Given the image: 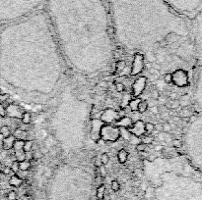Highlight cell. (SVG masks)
<instances>
[{
  "label": "cell",
  "instance_id": "34",
  "mask_svg": "<svg viewBox=\"0 0 202 200\" xmlns=\"http://www.w3.org/2000/svg\"><path fill=\"white\" fill-rule=\"evenodd\" d=\"M164 82H166V84H172V73H167V74L164 76Z\"/></svg>",
  "mask_w": 202,
  "mask_h": 200
},
{
  "label": "cell",
  "instance_id": "49",
  "mask_svg": "<svg viewBox=\"0 0 202 200\" xmlns=\"http://www.w3.org/2000/svg\"><path fill=\"white\" fill-rule=\"evenodd\" d=\"M152 66H153V68L156 70H159V71L162 70V65L161 64H158V63H152Z\"/></svg>",
  "mask_w": 202,
  "mask_h": 200
},
{
  "label": "cell",
  "instance_id": "11",
  "mask_svg": "<svg viewBox=\"0 0 202 200\" xmlns=\"http://www.w3.org/2000/svg\"><path fill=\"white\" fill-rule=\"evenodd\" d=\"M146 82H147V78L142 76L133 82L132 88H131V95L133 97H138L140 94L143 93L146 87Z\"/></svg>",
  "mask_w": 202,
  "mask_h": 200
},
{
  "label": "cell",
  "instance_id": "1",
  "mask_svg": "<svg viewBox=\"0 0 202 200\" xmlns=\"http://www.w3.org/2000/svg\"><path fill=\"white\" fill-rule=\"evenodd\" d=\"M109 3L113 35L126 50L142 53L150 63L156 62L159 52L179 56L189 66L196 61L190 21L166 0H109Z\"/></svg>",
  "mask_w": 202,
  "mask_h": 200
},
{
  "label": "cell",
  "instance_id": "10",
  "mask_svg": "<svg viewBox=\"0 0 202 200\" xmlns=\"http://www.w3.org/2000/svg\"><path fill=\"white\" fill-rule=\"evenodd\" d=\"M172 82L177 86H184L187 84L188 78H187V72L186 70L183 69H177L175 70L174 73L172 74Z\"/></svg>",
  "mask_w": 202,
  "mask_h": 200
},
{
  "label": "cell",
  "instance_id": "54",
  "mask_svg": "<svg viewBox=\"0 0 202 200\" xmlns=\"http://www.w3.org/2000/svg\"><path fill=\"white\" fill-rule=\"evenodd\" d=\"M163 148H164V147H163L162 145H157V146L155 147V150H156V151H161V150L163 149Z\"/></svg>",
  "mask_w": 202,
  "mask_h": 200
},
{
  "label": "cell",
  "instance_id": "12",
  "mask_svg": "<svg viewBox=\"0 0 202 200\" xmlns=\"http://www.w3.org/2000/svg\"><path fill=\"white\" fill-rule=\"evenodd\" d=\"M119 113L116 112L113 109H106L102 113L101 120L104 124H109V125H113L118 120Z\"/></svg>",
  "mask_w": 202,
  "mask_h": 200
},
{
  "label": "cell",
  "instance_id": "20",
  "mask_svg": "<svg viewBox=\"0 0 202 200\" xmlns=\"http://www.w3.org/2000/svg\"><path fill=\"white\" fill-rule=\"evenodd\" d=\"M140 102H141V99L140 98H137V97H135L134 99L131 98L127 106H128V108H130L131 111H137L138 104H139Z\"/></svg>",
  "mask_w": 202,
  "mask_h": 200
},
{
  "label": "cell",
  "instance_id": "47",
  "mask_svg": "<svg viewBox=\"0 0 202 200\" xmlns=\"http://www.w3.org/2000/svg\"><path fill=\"white\" fill-rule=\"evenodd\" d=\"M99 85H100V86H101V87H103V88H106V87L109 86L108 82H106V80H101V82H99Z\"/></svg>",
  "mask_w": 202,
  "mask_h": 200
},
{
  "label": "cell",
  "instance_id": "44",
  "mask_svg": "<svg viewBox=\"0 0 202 200\" xmlns=\"http://www.w3.org/2000/svg\"><path fill=\"white\" fill-rule=\"evenodd\" d=\"M12 172H13V171L11 170L10 167H5L3 170H2V173H3L4 175H10Z\"/></svg>",
  "mask_w": 202,
  "mask_h": 200
},
{
  "label": "cell",
  "instance_id": "31",
  "mask_svg": "<svg viewBox=\"0 0 202 200\" xmlns=\"http://www.w3.org/2000/svg\"><path fill=\"white\" fill-rule=\"evenodd\" d=\"M141 142L144 143V144L148 145V144H151V143H153V137L150 135H147V136H144V137L141 139Z\"/></svg>",
  "mask_w": 202,
  "mask_h": 200
},
{
  "label": "cell",
  "instance_id": "26",
  "mask_svg": "<svg viewBox=\"0 0 202 200\" xmlns=\"http://www.w3.org/2000/svg\"><path fill=\"white\" fill-rule=\"evenodd\" d=\"M21 120H22V123H23L24 125H29L31 122V114L29 113V112H24Z\"/></svg>",
  "mask_w": 202,
  "mask_h": 200
},
{
  "label": "cell",
  "instance_id": "46",
  "mask_svg": "<svg viewBox=\"0 0 202 200\" xmlns=\"http://www.w3.org/2000/svg\"><path fill=\"white\" fill-rule=\"evenodd\" d=\"M165 136H166V133L162 131V133H159V135H157V138L159 140H165Z\"/></svg>",
  "mask_w": 202,
  "mask_h": 200
},
{
  "label": "cell",
  "instance_id": "57",
  "mask_svg": "<svg viewBox=\"0 0 202 200\" xmlns=\"http://www.w3.org/2000/svg\"><path fill=\"white\" fill-rule=\"evenodd\" d=\"M2 170H3V166H2V163L0 162V173L2 172Z\"/></svg>",
  "mask_w": 202,
  "mask_h": 200
},
{
  "label": "cell",
  "instance_id": "2",
  "mask_svg": "<svg viewBox=\"0 0 202 200\" xmlns=\"http://www.w3.org/2000/svg\"><path fill=\"white\" fill-rule=\"evenodd\" d=\"M47 14L64 60L89 78L109 70L114 58L106 0H45Z\"/></svg>",
  "mask_w": 202,
  "mask_h": 200
},
{
  "label": "cell",
  "instance_id": "52",
  "mask_svg": "<svg viewBox=\"0 0 202 200\" xmlns=\"http://www.w3.org/2000/svg\"><path fill=\"white\" fill-rule=\"evenodd\" d=\"M144 68H146V69H148V70H150L151 68H153V66H152V63H150V62H147V63H145V66H144Z\"/></svg>",
  "mask_w": 202,
  "mask_h": 200
},
{
  "label": "cell",
  "instance_id": "43",
  "mask_svg": "<svg viewBox=\"0 0 202 200\" xmlns=\"http://www.w3.org/2000/svg\"><path fill=\"white\" fill-rule=\"evenodd\" d=\"M172 145H174V147L179 148V147H181V146H182V143H181L179 139H175L174 141H172Z\"/></svg>",
  "mask_w": 202,
  "mask_h": 200
},
{
  "label": "cell",
  "instance_id": "55",
  "mask_svg": "<svg viewBox=\"0 0 202 200\" xmlns=\"http://www.w3.org/2000/svg\"><path fill=\"white\" fill-rule=\"evenodd\" d=\"M155 129H157V130H159V131H163V127L160 126V125L155 126Z\"/></svg>",
  "mask_w": 202,
  "mask_h": 200
},
{
  "label": "cell",
  "instance_id": "3",
  "mask_svg": "<svg viewBox=\"0 0 202 200\" xmlns=\"http://www.w3.org/2000/svg\"><path fill=\"white\" fill-rule=\"evenodd\" d=\"M184 156L202 174V113L197 112L187 120L183 133Z\"/></svg>",
  "mask_w": 202,
  "mask_h": 200
},
{
  "label": "cell",
  "instance_id": "50",
  "mask_svg": "<svg viewBox=\"0 0 202 200\" xmlns=\"http://www.w3.org/2000/svg\"><path fill=\"white\" fill-rule=\"evenodd\" d=\"M151 112H152L153 114H158L159 113V109H158L157 106H152L151 107Z\"/></svg>",
  "mask_w": 202,
  "mask_h": 200
},
{
  "label": "cell",
  "instance_id": "40",
  "mask_svg": "<svg viewBox=\"0 0 202 200\" xmlns=\"http://www.w3.org/2000/svg\"><path fill=\"white\" fill-rule=\"evenodd\" d=\"M0 117H6V108L2 103H0Z\"/></svg>",
  "mask_w": 202,
  "mask_h": 200
},
{
  "label": "cell",
  "instance_id": "9",
  "mask_svg": "<svg viewBox=\"0 0 202 200\" xmlns=\"http://www.w3.org/2000/svg\"><path fill=\"white\" fill-rule=\"evenodd\" d=\"M145 66V57L142 53L136 52L134 53V57H133V63L131 66L130 75L131 76H137L139 75L143 70H144Z\"/></svg>",
  "mask_w": 202,
  "mask_h": 200
},
{
  "label": "cell",
  "instance_id": "22",
  "mask_svg": "<svg viewBox=\"0 0 202 200\" xmlns=\"http://www.w3.org/2000/svg\"><path fill=\"white\" fill-rule=\"evenodd\" d=\"M104 191H106V186H104V184L98 186V188H97V193H96L97 198L100 200H103L104 197Z\"/></svg>",
  "mask_w": 202,
  "mask_h": 200
},
{
  "label": "cell",
  "instance_id": "38",
  "mask_svg": "<svg viewBox=\"0 0 202 200\" xmlns=\"http://www.w3.org/2000/svg\"><path fill=\"white\" fill-rule=\"evenodd\" d=\"M103 182H104V177H102L101 175L97 176V177L95 178V184L98 185V186H100L101 184H103Z\"/></svg>",
  "mask_w": 202,
  "mask_h": 200
},
{
  "label": "cell",
  "instance_id": "37",
  "mask_svg": "<svg viewBox=\"0 0 202 200\" xmlns=\"http://www.w3.org/2000/svg\"><path fill=\"white\" fill-rule=\"evenodd\" d=\"M11 170L13 171V173H17V172H19V162L18 161H14L13 163H12V165H11Z\"/></svg>",
  "mask_w": 202,
  "mask_h": 200
},
{
  "label": "cell",
  "instance_id": "32",
  "mask_svg": "<svg viewBox=\"0 0 202 200\" xmlns=\"http://www.w3.org/2000/svg\"><path fill=\"white\" fill-rule=\"evenodd\" d=\"M43 157V154L41 150H36L33 153V158L35 160H40V159H42Z\"/></svg>",
  "mask_w": 202,
  "mask_h": 200
},
{
  "label": "cell",
  "instance_id": "56",
  "mask_svg": "<svg viewBox=\"0 0 202 200\" xmlns=\"http://www.w3.org/2000/svg\"><path fill=\"white\" fill-rule=\"evenodd\" d=\"M168 113H165V114H163V118H165V119H167L168 118Z\"/></svg>",
  "mask_w": 202,
  "mask_h": 200
},
{
  "label": "cell",
  "instance_id": "30",
  "mask_svg": "<svg viewBox=\"0 0 202 200\" xmlns=\"http://www.w3.org/2000/svg\"><path fill=\"white\" fill-rule=\"evenodd\" d=\"M100 160H101L102 165H106L109 163V154H108V153H103V154L101 155V158H100Z\"/></svg>",
  "mask_w": 202,
  "mask_h": 200
},
{
  "label": "cell",
  "instance_id": "53",
  "mask_svg": "<svg viewBox=\"0 0 202 200\" xmlns=\"http://www.w3.org/2000/svg\"><path fill=\"white\" fill-rule=\"evenodd\" d=\"M95 166H96V167H98V168L101 167V166H102L101 160H100V159H97V160H96V162H95Z\"/></svg>",
  "mask_w": 202,
  "mask_h": 200
},
{
  "label": "cell",
  "instance_id": "15",
  "mask_svg": "<svg viewBox=\"0 0 202 200\" xmlns=\"http://www.w3.org/2000/svg\"><path fill=\"white\" fill-rule=\"evenodd\" d=\"M104 123L100 119H94L92 121V129H91V138L92 140L97 141L100 139V131L103 127Z\"/></svg>",
  "mask_w": 202,
  "mask_h": 200
},
{
  "label": "cell",
  "instance_id": "8",
  "mask_svg": "<svg viewBox=\"0 0 202 200\" xmlns=\"http://www.w3.org/2000/svg\"><path fill=\"white\" fill-rule=\"evenodd\" d=\"M121 133L120 129L118 127L109 125V124H104L103 127L100 131V138L103 139L104 142L109 141V142H114L117 141L120 138Z\"/></svg>",
  "mask_w": 202,
  "mask_h": 200
},
{
  "label": "cell",
  "instance_id": "13",
  "mask_svg": "<svg viewBox=\"0 0 202 200\" xmlns=\"http://www.w3.org/2000/svg\"><path fill=\"white\" fill-rule=\"evenodd\" d=\"M126 131L131 133V135L136 136V137H140L141 135H143L145 133V124L142 121L138 120L135 123H133V125L130 128H128Z\"/></svg>",
  "mask_w": 202,
  "mask_h": 200
},
{
  "label": "cell",
  "instance_id": "4",
  "mask_svg": "<svg viewBox=\"0 0 202 200\" xmlns=\"http://www.w3.org/2000/svg\"><path fill=\"white\" fill-rule=\"evenodd\" d=\"M45 0H0V21L13 23L38 11Z\"/></svg>",
  "mask_w": 202,
  "mask_h": 200
},
{
  "label": "cell",
  "instance_id": "21",
  "mask_svg": "<svg viewBox=\"0 0 202 200\" xmlns=\"http://www.w3.org/2000/svg\"><path fill=\"white\" fill-rule=\"evenodd\" d=\"M31 168V162L28 160H24L19 162V171L22 172H27Z\"/></svg>",
  "mask_w": 202,
  "mask_h": 200
},
{
  "label": "cell",
  "instance_id": "24",
  "mask_svg": "<svg viewBox=\"0 0 202 200\" xmlns=\"http://www.w3.org/2000/svg\"><path fill=\"white\" fill-rule=\"evenodd\" d=\"M15 156H16V159L18 162L26 160V152L23 149L15 151Z\"/></svg>",
  "mask_w": 202,
  "mask_h": 200
},
{
  "label": "cell",
  "instance_id": "42",
  "mask_svg": "<svg viewBox=\"0 0 202 200\" xmlns=\"http://www.w3.org/2000/svg\"><path fill=\"white\" fill-rule=\"evenodd\" d=\"M8 97H9V94L7 93H2L0 94V102H4V101H7L8 100Z\"/></svg>",
  "mask_w": 202,
  "mask_h": 200
},
{
  "label": "cell",
  "instance_id": "28",
  "mask_svg": "<svg viewBox=\"0 0 202 200\" xmlns=\"http://www.w3.org/2000/svg\"><path fill=\"white\" fill-rule=\"evenodd\" d=\"M32 147H33V141L25 140V143H24V146H23V150L25 151V152H30L32 150Z\"/></svg>",
  "mask_w": 202,
  "mask_h": 200
},
{
  "label": "cell",
  "instance_id": "35",
  "mask_svg": "<svg viewBox=\"0 0 202 200\" xmlns=\"http://www.w3.org/2000/svg\"><path fill=\"white\" fill-rule=\"evenodd\" d=\"M115 89L117 92H123L125 90V86L122 82H116L115 84Z\"/></svg>",
  "mask_w": 202,
  "mask_h": 200
},
{
  "label": "cell",
  "instance_id": "7",
  "mask_svg": "<svg viewBox=\"0 0 202 200\" xmlns=\"http://www.w3.org/2000/svg\"><path fill=\"white\" fill-rule=\"evenodd\" d=\"M192 100L195 111L202 113V63L199 64V67L197 68L194 75Z\"/></svg>",
  "mask_w": 202,
  "mask_h": 200
},
{
  "label": "cell",
  "instance_id": "19",
  "mask_svg": "<svg viewBox=\"0 0 202 200\" xmlns=\"http://www.w3.org/2000/svg\"><path fill=\"white\" fill-rule=\"evenodd\" d=\"M117 158H118L119 163L123 164V163L126 162V160H127V158H128V152L125 149H120L117 153Z\"/></svg>",
  "mask_w": 202,
  "mask_h": 200
},
{
  "label": "cell",
  "instance_id": "58",
  "mask_svg": "<svg viewBox=\"0 0 202 200\" xmlns=\"http://www.w3.org/2000/svg\"><path fill=\"white\" fill-rule=\"evenodd\" d=\"M2 93H3V91H2V89L0 88V94H2Z\"/></svg>",
  "mask_w": 202,
  "mask_h": 200
},
{
  "label": "cell",
  "instance_id": "14",
  "mask_svg": "<svg viewBox=\"0 0 202 200\" xmlns=\"http://www.w3.org/2000/svg\"><path fill=\"white\" fill-rule=\"evenodd\" d=\"M23 108H21L19 105L12 103L9 104L6 108V116L10 117V118H15V119H22V116L24 114Z\"/></svg>",
  "mask_w": 202,
  "mask_h": 200
},
{
  "label": "cell",
  "instance_id": "18",
  "mask_svg": "<svg viewBox=\"0 0 202 200\" xmlns=\"http://www.w3.org/2000/svg\"><path fill=\"white\" fill-rule=\"evenodd\" d=\"M24 182V180L21 179L19 176H17L16 174H14L12 177L10 178L9 180V184L11 186H14V187H20Z\"/></svg>",
  "mask_w": 202,
  "mask_h": 200
},
{
  "label": "cell",
  "instance_id": "29",
  "mask_svg": "<svg viewBox=\"0 0 202 200\" xmlns=\"http://www.w3.org/2000/svg\"><path fill=\"white\" fill-rule=\"evenodd\" d=\"M155 130V126L152 123H146L145 124V133H152Z\"/></svg>",
  "mask_w": 202,
  "mask_h": 200
},
{
  "label": "cell",
  "instance_id": "23",
  "mask_svg": "<svg viewBox=\"0 0 202 200\" xmlns=\"http://www.w3.org/2000/svg\"><path fill=\"white\" fill-rule=\"evenodd\" d=\"M148 108H149V107H148V102L145 101V100H141V102L138 104L137 111L139 112V113H145Z\"/></svg>",
  "mask_w": 202,
  "mask_h": 200
},
{
  "label": "cell",
  "instance_id": "25",
  "mask_svg": "<svg viewBox=\"0 0 202 200\" xmlns=\"http://www.w3.org/2000/svg\"><path fill=\"white\" fill-rule=\"evenodd\" d=\"M0 135H1L3 137H7L11 135V130L8 126H2L0 128Z\"/></svg>",
  "mask_w": 202,
  "mask_h": 200
},
{
  "label": "cell",
  "instance_id": "41",
  "mask_svg": "<svg viewBox=\"0 0 202 200\" xmlns=\"http://www.w3.org/2000/svg\"><path fill=\"white\" fill-rule=\"evenodd\" d=\"M152 97H153V99H154V100H157L160 97V92L158 91L157 89H154L152 91Z\"/></svg>",
  "mask_w": 202,
  "mask_h": 200
},
{
  "label": "cell",
  "instance_id": "36",
  "mask_svg": "<svg viewBox=\"0 0 202 200\" xmlns=\"http://www.w3.org/2000/svg\"><path fill=\"white\" fill-rule=\"evenodd\" d=\"M119 188H120L119 182L117 180H113V182H111V189H113V191H118Z\"/></svg>",
  "mask_w": 202,
  "mask_h": 200
},
{
  "label": "cell",
  "instance_id": "45",
  "mask_svg": "<svg viewBox=\"0 0 202 200\" xmlns=\"http://www.w3.org/2000/svg\"><path fill=\"white\" fill-rule=\"evenodd\" d=\"M149 71V73L151 75H157V76H159L160 75V71L159 70H156L154 69V68H151L150 70H148Z\"/></svg>",
  "mask_w": 202,
  "mask_h": 200
},
{
  "label": "cell",
  "instance_id": "6",
  "mask_svg": "<svg viewBox=\"0 0 202 200\" xmlns=\"http://www.w3.org/2000/svg\"><path fill=\"white\" fill-rule=\"evenodd\" d=\"M192 40L195 49L196 60L202 63V6L190 20Z\"/></svg>",
  "mask_w": 202,
  "mask_h": 200
},
{
  "label": "cell",
  "instance_id": "48",
  "mask_svg": "<svg viewBox=\"0 0 202 200\" xmlns=\"http://www.w3.org/2000/svg\"><path fill=\"white\" fill-rule=\"evenodd\" d=\"M163 131H164V133L170 131H171V126H170L169 124H164V126H163Z\"/></svg>",
  "mask_w": 202,
  "mask_h": 200
},
{
  "label": "cell",
  "instance_id": "33",
  "mask_svg": "<svg viewBox=\"0 0 202 200\" xmlns=\"http://www.w3.org/2000/svg\"><path fill=\"white\" fill-rule=\"evenodd\" d=\"M16 199H17V192L14 191V190L9 191L8 194H7V200H16Z\"/></svg>",
  "mask_w": 202,
  "mask_h": 200
},
{
  "label": "cell",
  "instance_id": "51",
  "mask_svg": "<svg viewBox=\"0 0 202 200\" xmlns=\"http://www.w3.org/2000/svg\"><path fill=\"white\" fill-rule=\"evenodd\" d=\"M100 170H101V176L102 177H104V176H106V170H104V165H102L101 167H100Z\"/></svg>",
  "mask_w": 202,
  "mask_h": 200
},
{
  "label": "cell",
  "instance_id": "16",
  "mask_svg": "<svg viewBox=\"0 0 202 200\" xmlns=\"http://www.w3.org/2000/svg\"><path fill=\"white\" fill-rule=\"evenodd\" d=\"M16 139L17 138L13 135H10L9 136H7V137H4L3 139H2V148H3L4 150L12 149Z\"/></svg>",
  "mask_w": 202,
  "mask_h": 200
},
{
  "label": "cell",
  "instance_id": "5",
  "mask_svg": "<svg viewBox=\"0 0 202 200\" xmlns=\"http://www.w3.org/2000/svg\"><path fill=\"white\" fill-rule=\"evenodd\" d=\"M166 2L177 13L189 21L202 6V0H166Z\"/></svg>",
  "mask_w": 202,
  "mask_h": 200
},
{
  "label": "cell",
  "instance_id": "17",
  "mask_svg": "<svg viewBox=\"0 0 202 200\" xmlns=\"http://www.w3.org/2000/svg\"><path fill=\"white\" fill-rule=\"evenodd\" d=\"M133 125L132 120L129 118V117H122L121 119H118L117 121L114 123V126L115 127H122V128H125L127 130L128 128H130L131 126Z\"/></svg>",
  "mask_w": 202,
  "mask_h": 200
},
{
  "label": "cell",
  "instance_id": "39",
  "mask_svg": "<svg viewBox=\"0 0 202 200\" xmlns=\"http://www.w3.org/2000/svg\"><path fill=\"white\" fill-rule=\"evenodd\" d=\"M146 144H144V143H138L137 145H136V149H137V151H139V152H144V151L146 150Z\"/></svg>",
  "mask_w": 202,
  "mask_h": 200
},
{
  "label": "cell",
  "instance_id": "27",
  "mask_svg": "<svg viewBox=\"0 0 202 200\" xmlns=\"http://www.w3.org/2000/svg\"><path fill=\"white\" fill-rule=\"evenodd\" d=\"M126 67V63L124 60H118L115 64V69L117 72H121V71L124 70V68Z\"/></svg>",
  "mask_w": 202,
  "mask_h": 200
}]
</instances>
